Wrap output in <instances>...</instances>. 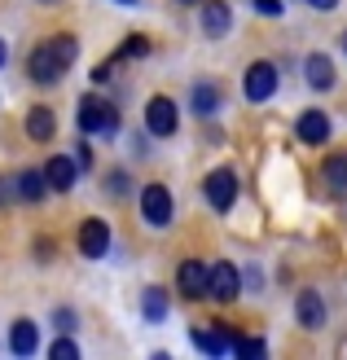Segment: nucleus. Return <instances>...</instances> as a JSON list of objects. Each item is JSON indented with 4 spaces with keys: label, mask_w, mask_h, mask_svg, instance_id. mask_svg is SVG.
I'll return each mask as SVG.
<instances>
[{
    "label": "nucleus",
    "mask_w": 347,
    "mask_h": 360,
    "mask_svg": "<svg viewBox=\"0 0 347 360\" xmlns=\"http://www.w3.org/2000/svg\"><path fill=\"white\" fill-rule=\"evenodd\" d=\"M242 93H246V101H268L272 93H277V66H272V62H255L246 70V79H242Z\"/></svg>",
    "instance_id": "4"
},
{
    "label": "nucleus",
    "mask_w": 347,
    "mask_h": 360,
    "mask_svg": "<svg viewBox=\"0 0 347 360\" xmlns=\"http://www.w3.org/2000/svg\"><path fill=\"white\" fill-rule=\"evenodd\" d=\"M53 128H58V123H53V110H49V105H35V110H27V136H31V141H53Z\"/></svg>",
    "instance_id": "15"
},
{
    "label": "nucleus",
    "mask_w": 347,
    "mask_h": 360,
    "mask_svg": "<svg viewBox=\"0 0 347 360\" xmlns=\"http://www.w3.org/2000/svg\"><path fill=\"white\" fill-rule=\"evenodd\" d=\"M176 123H180V110L172 97H150V105H145V128H150V136H176Z\"/></svg>",
    "instance_id": "3"
},
{
    "label": "nucleus",
    "mask_w": 347,
    "mask_h": 360,
    "mask_svg": "<svg viewBox=\"0 0 347 360\" xmlns=\"http://www.w3.org/2000/svg\"><path fill=\"white\" fill-rule=\"evenodd\" d=\"M141 211H145V220H150L154 229H168L172 224V193H168V185H145Z\"/></svg>",
    "instance_id": "5"
},
{
    "label": "nucleus",
    "mask_w": 347,
    "mask_h": 360,
    "mask_svg": "<svg viewBox=\"0 0 347 360\" xmlns=\"http://www.w3.org/2000/svg\"><path fill=\"white\" fill-rule=\"evenodd\" d=\"M49 356H53V360H75V356H80V347L70 343V338H58V343L49 347Z\"/></svg>",
    "instance_id": "24"
},
{
    "label": "nucleus",
    "mask_w": 347,
    "mask_h": 360,
    "mask_svg": "<svg viewBox=\"0 0 347 360\" xmlns=\"http://www.w3.org/2000/svg\"><path fill=\"white\" fill-rule=\"evenodd\" d=\"M106 250H111V229H106V220H84V229H80V255L84 259H106Z\"/></svg>",
    "instance_id": "6"
},
{
    "label": "nucleus",
    "mask_w": 347,
    "mask_h": 360,
    "mask_svg": "<svg viewBox=\"0 0 347 360\" xmlns=\"http://www.w3.org/2000/svg\"><path fill=\"white\" fill-rule=\"evenodd\" d=\"M194 347H203L207 356H225L229 352V334L225 330H194Z\"/></svg>",
    "instance_id": "18"
},
{
    "label": "nucleus",
    "mask_w": 347,
    "mask_h": 360,
    "mask_svg": "<svg viewBox=\"0 0 347 360\" xmlns=\"http://www.w3.org/2000/svg\"><path fill=\"white\" fill-rule=\"evenodd\" d=\"M75 53H80L75 35H53L49 44H35V53L27 58L31 79H35V84H58V79H62V70L75 62Z\"/></svg>",
    "instance_id": "1"
},
{
    "label": "nucleus",
    "mask_w": 347,
    "mask_h": 360,
    "mask_svg": "<svg viewBox=\"0 0 347 360\" xmlns=\"http://www.w3.org/2000/svg\"><path fill=\"white\" fill-rule=\"evenodd\" d=\"M237 347V356H268V343H260V338H242V343H233Z\"/></svg>",
    "instance_id": "23"
},
{
    "label": "nucleus",
    "mask_w": 347,
    "mask_h": 360,
    "mask_svg": "<svg viewBox=\"0 0 347 360\" xmlns=\"http://www.w3.org/2000/svg\"><path fill=\"white\" fill-rule=\"evenodd\" d=\"M80 128L84 132H93V136H111L115 128H119V115H115V105L111 101H101L97 93H88L84 101H80Z\"/></svg>",
    "instance_id": "2"
},
{
    "label": "nucleus",
    "mask_w": 347,
    "mask_h": 360,
    "mask_svg": "<svg viewBox=\"0 0 347 360\" xmlns=\"http://www.w3.org/2000/svg\"><path fill=\"white\" fill-rule=\"evenodd\" d=\"M141 308H145V321H163V316H168V295H163L158 285H150V290H145V303H141Z\"/></svg>",
    "instance_id": "20"
},
{
    "label": "nucleus",
    "mask_w": 347,
    "mask_h": 360,
    "mask_svg": "<svg viewBox=\"0 0 347 360\" xmlns=\"http://www.w3.org/2000/svg\"><path fill=\"white\" fill-rule=\"evenodd\" d=\"M343 49H347V31H343Z\"/></svg>",
    "instance_id": "28"
},
{
    "label": "nucleus",
    "mask_w": 347,
    "mask_h": 360,
    "mask_svg": "<svg viewBox=\"0 0 347 360\" xmlns=\"http://www.w3.org/2000/svg\"><path fill=\"white\" fill-rule=\"evenodd\" d=\"M5 58H9V53H5V44H0V66H5Z\"/></svg>",
    "instance_id": "27"
},
{
    "label": "nucleus",
    "mask_w": 347,
    "mask_h": 360,
    "mask_svg": "<svg viewBox=\"0 0 347 360\" xmlns=\"http://www.w3.org/2000/svg\"><path fill=\"white\" fill-rule=\"evenodd\" d=\"M180 290H185V299H207L211 295V268L198 259H185L180 264Z\"/></svg>",
    "instance_id": "7"
},
{
    "label": "nucleus",
    "mask_w": 347,
    "mask_h": 360,
    "mask_svg": "<svg viewBox=\"0 0 347 360\" xmlns=\"http://www.w3.org/2000/svg\"><path fill=\"white\" fill-rule=\"evenodd\" d=\"M145 53H150V40H141V35H127L123 49L115 53L111 62H132V58H145Z\"/></svg>",
    "instance_id": "21"
},
{
    "label": "nucleus",
    "mask_w": 347,
    "mask_h": 360,
    "mask_svg": "<svg viewBox=\"0 0 347 360\" xmlns=\"http://www.w3.org/2000/svg\"><path fill=\"white\" fill-rule=\"evenodd\" d=\"M308 5H313V9H321V13H330V9L339 5V0H308Z\"/></svg>",
    "instance_id": "26"
},
{
    "label": "nucleus",
    "mask_w": 347,
    "mask_h": 360,
    "mask_svg": "<svg viewBox=\"0 0 347 360\" xmlns=\"http://www.w3.org/2000/svg\"><path fill=\"white\" fill-rule=\"evenodd\" d=\"M233 198H237V180H233V172H229V167L211 172V176H207V202H211L215 211H229Z\"/></svg>",
    "instance_id": "8"
},
{
    "label": "nucleus",
    "mask_w": 347,
    "mask_h": 360,
    "mask_svg": "<svg viewBox=\"0 0 347 360\" xmlns=\"http://www.w3.org/2000/svg\"><path fill=\"white\" fill-rule=\"evenodd\" d=\"M255 9H260L264 18H277L282 13V0H255Z\"/></svg>",
    "instance_id": "25"
},
{
    "label": "nucleus",
    "mask_w": 347,
    "mask_h": 360,
    "mask_svg": "<svg viewBox=\"0 0 347 360\" xmlns=\"http://www.w3.org/2000/svg\"><path fill=\"white\" fill-rule=\"evenodd\" d=\"M321 176H325V185L334 193H347V154H330L321 163Z\"/></svg>",
    "instance_id": "16"
},
{
    "label": "nucleus",
    "mask_w": 347,
    "mask_h": 360,
    "mask_svg": "<svg viewBox=\"0 0 347 360\" xmlns=\"http://www.w3.org/2000/svg\"><path fill=\"white\" fill-rule=\"evenodd\" d=\"M303 75H308V84H313V88H321V93H325V88H334V62L325 58V53H313V58L303 62Z\"/></svg>",
    "instance_id": "14"
},
{
    "label": "nucleus",
    "mask_w": 347,
    "mask_h": 360,
    "mask_svg": "<svg viewBox=\"0 0 347 360\" xmlns=\"http://www.w3.org/2000/svg\"><path fill=\"white\" fill-rule=\"evenodd\" d=\"M237 290H242V277H237V268H233L229 259L211 264V295L220 299V303H233V299H237Z\"/></svg>",
    "instance_id": "9"
},
{
    "label": "nucleus",
    "mask_w": 347,
    "mask_h": 360,
    "mask_svg": "<svg viewBox=\"0 0 347 360\" xmlns=\"http://www.w3.org/2000/svg\"><path fill=\"white\" fill-rule=\"evenodd\" d=\"M299 141L303 146H325V141H330V115L325 110H303L299 115Z\"/></svg>",
    "instance_id": "10"
},
{
    "label": "nucleus",
    "mask_w": 347,
    "mask_h": 360,
    "mask_svg": "<svg viewBox=\"0 0 347 360\" xmlns=\"http://www.w3.org/2000/svg\"><path fill=\"white\" fill-rule=\"evenodd\" d=\"M215 105H220V93H215V88H207V84H198V88H194V110H198V115H211Z\"/></svg>",
    "instance_id": "22"
},
{
    "label": "nucleus",
    "mask_w": 347,
    "mask_h": 360,
    "mask_svg": "<svg viewBox=\"0 0 347 360\" xmlns=\"http://www.w3.org/2000/svg\"><path fill=\"white\" fill-rule=\"evenodd\" d=\"M44 176H49V189H70L80 180V163H70L66 154H58V158H49V167H44Z\"/></svg>",
    "instance_id": "11"
},
{
    "label": "nucleus",
    "mask_w": 347,
    "mask_h": 360,
    "mask_svg": "<svg viewBox=\"0 0 347 360\" xmlns=\"http://www.w3.org/2000/svg\"><path fill=\"white\" fill-rule=\"evenodd\" d=\"M44 189H49L44 172H23V176H18V198H27V202H40Z\"/></svg>",
    "instance_id": "17"
},
{
    "label": "nucleus",
    "mask_w": 347,
    "mask_h": 360,
    "mask_svg": "<svg viewBox=\"0 0 347 360\" xmlns=\"http://www.w3.org/2000/svg\"><path fill=\"white\" fill-rule=\"evenodd\" d=\"M35 347H40V326H35V321H13V330H9V352L31 356Z\"/></svg>",
    "instance_id": "12"
},
{
    "label": "nucleus",
    "mask_w": 347,
    "mask_h": 360,
    "mask_svg": "<svg viewBox=\"0 0 347 360\" xmlns=\"http://www.w3.org/2000/svg\"><path fill=\"white\" fill-rule=\"evenodd\" d=\"M295 316H299L303 330H317L321 321H325V303H321V295H317V290H303L299 303H295Z\"/></svg>",
    "instance_id": "13"
},
{
    "label": "nucleus",
    "mask_w": 347,
    "mask_h": 360,
    "mask_svg": "<svg viewBox=\"0 0 347 360\" xmlns=\"http://www.w3.org/2000/svg\"><path fill=\"white\" fill-rule=\"evenodd\" d=\"M203 31H207V35H225V31H229V5L211 0V5L203 9Z\"/></svg>",
    "instance_id": "19"
}]
</instances>
